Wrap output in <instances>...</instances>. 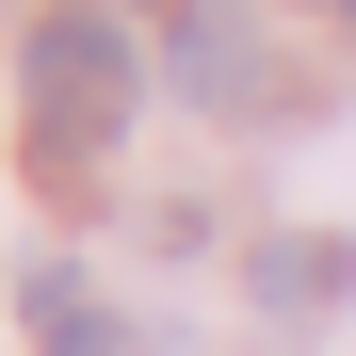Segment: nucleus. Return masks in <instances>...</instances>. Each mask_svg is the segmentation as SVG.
I'll return each mask as SVG.
<instances>
[{"label":"nucleus","instance_id":"1","mask_svg":"<svg viewBox=\"0 0 356 356\" xmlns=\"http://www.w3.org/2000/svg\"><path fill=\"white\" fill-rule=\"evenodd\" d=\"M146 113V49H130V17L113 0H49L33 17V146L49 162H113V130Z\"/></svg>","mask_w":356,"mask_h":356},{"label":"nucleus","instance_id":"2","mask_svg":"<svg viewBox=\"0 0 356 356\" xmlns=\"http://www.w3.org/2000/svg\"><path fill=\"white\" fill-rule=\"evenodd\" d=\"M324 291H340V243H275L259 259V308H324Z\"/></svg>","mask_w":356,"mask_h":356}]
</instances>
